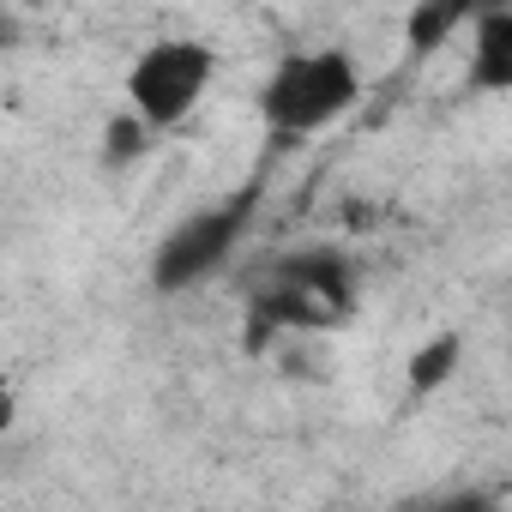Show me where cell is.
<instances>
[{
    "label": "cell",
    "mask_w": 512,
    "mask_h": 512,
    "mask_svg": "<svg viewBox=\"0 0 512 512\" xmlns=\"http://www.w3.org/2000/svg\"><path fill=\"white\" fill-rule=\"evenodd\" d=\"M145 145H151V133H145L133 115H115V121H109V133H103V163H109V169H121V163L145 157Z\"/></svg>",
    "instance_id": "cell-9"
},
{
    "label": "cell",
    "mask_w": 512,
    "mask_h": 512,
    "mask_svg": "<svg viewBox=\"0 0 512 512\" xmlns=\"http://www.w3.org/2000/svg\"><path fill=\"white\" fill-rule=\"evenodd\" d=\"M458 362H464V338H458V332H440V338H428V344L410 356V392H416V398L440 392V386L458 374Z\"/></svg>",
    "instance_id": "cell-7"
},
{
    "label": "cell",
    "mask_w": 512,
    "mask_h": 512,
    "mask_svg": "<svg viewBox=\"0 0 512 512\" xmlns=\"http://www.w3.org/2000/svg\"><path fill=\"white\" fill-rule=\"evenodd\" d=\"M470 0H422V7L404 19V43L416 49V55H434V49H446L452 43V31H464L470 25Z\"/></svg>",
    "instance_id": "cell-6"
},
{
    "label": "cell",
    "mask_w": 512,
    "mask_h": 512,
    "mask_svg": "<svg viewBox=\"0 0 512 512\" xmlns=\"http://www.w3.org/2000/svg\"><path fill=\"white\" fill-rule=\"evenodd\" d=\"M253 211H260V187H241V193H229V199L199 205L193 217H181V223L151 247V290L181 296V290L205 284V278L229 260V253H235V241L247 235Z\"/></svg>",
    "instance_id": "cell-4"
},
{
    "label": "cell",
    "mask_w": 512,
    "mask_h": 512,
    "mask_svg": "<svg viewBox=\"0 0 512 512\" xmlns=\"http://www.w3.org/2000/svg\"><path fill=\"white\" fill-rule=\"evenodd\" d=\"M398 512H500V494H494V488H476V482H464V488L416 494V500H404Z\"/></svg>",
    "instance_id": "cell-8"
},
{
    "label": "cell",
    "mask_w": 512,
    "mask_h": 512,
    "mask_svg": "<svg viewBox=\"0 0 512 512\" xmlns=\"http://www.w3.org/2000/svg\"><path fill=\"white\" fill-rule=\"evenodd\" d=\"M464 85L482 97L512 91V7H476L470 13V49H464Z\"/></svg>",
    "instance_id": "cell-5"
},
{
    "label": "cell",
    "mask_w": 512,
    "mask_h": 512,
    "mask_svg": "<svg viewBox=\"0 0 512 512\" xmlns=\"http://www.w3.org/2000/svg\"><path fill=\"white\" fill-rule=\"evenodd\" d=\"M247 314L253 332H326L344 326L356 314V266L344 247L308 241V247H284L253 272L247 284Z\"/></svg>",
    "instance_id": "cell-1"
},
{
    "label": "cell",
    "mask_w": 512,
    "mask_h": 512,
    "mask_svg": "<svg viewBox=\"0 0 512 512\" xmlns=\"http://www.w3.org/2000/svg\"><path fill=\"white\" fill-rule=\"evenodd\" d=\"M13 428H19V386L0 380V434H13Z\"/></svg>",
    "instance_id": "cell-10"
},
{
    "label": "cell",
    "mask_w": 512,
    "mask_h": 512,
    "mask_svg": "<svg viewBox=\"0 0 512 512\" xmlns=\"http://www.w3.org/2000/svg\"><path fill=\"white\" fill-rule=\"evenodd\" d=\"M356 103H362V67L350 49H290L260 85V121L278 139L326 133Z\"/></svg>",
    "instance_id": "cell-2"
},
{
    "label": "cell",
    "mask_w": 512,
    "mask_h": 512,
    "mask_svg": "<svg viewBox=\"0 0 512 512\" xmlns=\"http://www.w3.org/2000/svg\"><path fill=\"white\" fill-rule=\"evenodd\" d=\"M217 55L199 37H157L127 67V115L145 133H175L211 91Z\"/></svg>",
    "instance_id": "cell-3"
}]
</instances>
